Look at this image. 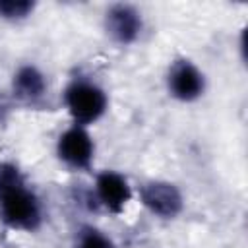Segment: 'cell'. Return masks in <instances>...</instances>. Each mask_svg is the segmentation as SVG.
<instances>
[{"instance_id":"cell-1","label":"cell","mask_w":248,"mask_h":248,"mask_svg":"<svg viewBox=\"0 0 248 248\" xmlns=\"http://www.w3.org/2000/svg\"><path fill=\"white\" fill-rule=\"evenodd\" d=\"M43 203L14 163H0V221L19 232H35L43 225Z\"/></svg>"},{"instance_id":"cell-9","label":"cell","mask_w":248,"mask_h":248,"mask_svg":"<svg viewBox=\"0 0 248 248\" xmlns=\"http://www.w3.org/2000/svg\"><path fill=\"white\" fill-rule=\"evenodd\" d=\"M76 248H116L114 240L93 225H83L76 232Z\"/></svg>"},{"instance_id":"cell-8","label":"cell","mask_w":248,"mask_h":248,"mask_svg":"<svg viewBox=\"0 0 248 248\" xmlns=\"http://www.w3.org/2000/svg\"><path fill=\"white\" fill-rule=\"evenodd\" d=\"M45 93H46V79H45V74L37 66L23 64L16 70L12 78L14 99L25 105H35L45 97Z\"/></svg>"},{"instance_id":"cell-7","label":"cell","mask_w":248,"mask_h":248,"mask_svg":"<svg viewBox=\"0 0 248 248\" xmlns=\"http://www.w3.org/2000/svg\"><path fill=\"white\" fill-rule=\"evenodd\" d=\"M95 198L108 213H122L132 200V186L128 178L116 170H103L95 178Z\"/></svg>"},{"instance_id":"cell-6","label":"cell","mask_w":248,"mask_h":248,"mask_svg":"<svg viewBox=\"0 0 248 248\" xmlns=\"http://www.w3.org/2000/svg\"><path fill=\"white\" fill-rule=\"evenodd\" d=\"M105 31L116 45H134L143 31V16L132 4H112L105 12Z\"/></svg>"},{"instance_id":"cell-3","label":"cell","mask_w":248,"mask_h":248,"mask_svg":"<svg viewBox=\"0 0 248 248\" xmlns=\"http://www.w3.org/2000/svg\"><path fill=\"white\" fill-rule=\"evenodd\" d=\"M58 161L72 170H89L95 159V141L87 128L72 124L56 140Z\"/></svg>"},{"instance_id":"cell-5","label":"cell","mask_w":248,"mask_h":248,"mask_svg":"<svg viewBox=\"0 0 248 248\" xmlns=\"http://www.w3.org/2000/svg\"><path fill=\"white\" fill-rule=\"evenodd\" d=\"M143 207L159 219H174L184 209V196L169 180H147L140 188Z\"/></svg>"},{"instance_id":"cell-10","label":"cell","mask_w":248,"mask_h":248,"mask_svg":"<svg viewBox=\"0 0 248 248\" xmlns=\"http://www.w3.org/2000/svg\"><path fill=\"white\" fill-rule=\"evenodd\" d=\"M35 12V2L31 0H0V17L6 21L27 19Z\"/></svg>"},{"instance_id":"cell-4","label":"cell","mask_w":248,"mask_h":248,"mask_svg":"<svg viewBox=\"0 0 248 248\" xmlns=\"http://www.w3.org/2000/svg\"><path fill=\"white\" fill-rule=\"evenodd\" d=\"M167 91L180 103H194L205 93V76L192 60L178 58L169 66Z\"/></svg>"},{"instance_id":"cell-2","label":"cell","mask_w":248,"mask_h":248,"mask_svg":"<svg viewBox=\"0 0 248 248\" xmlns=\"http://www.w3.org/2000/svg\"><path fill=\"white\" fill-rule=\"evenodd\" d=\"M62 97H64V107L72 116L74 124L83 128L101 120L108 108L107 91L97 81L87 78H74L66 85Z\"/></svg>"}]
</instances>
